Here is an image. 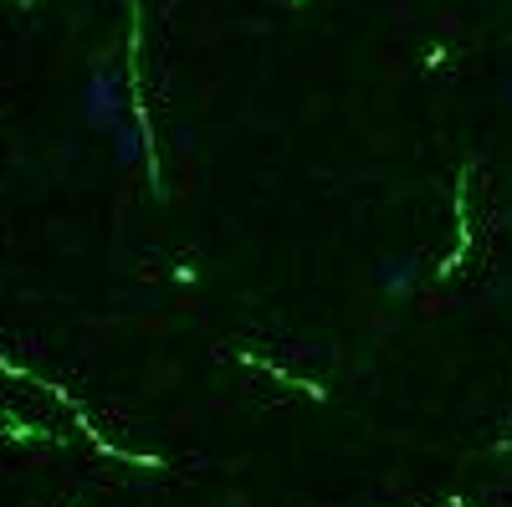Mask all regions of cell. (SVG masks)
Returning <instances> with one entry per match:
<instances>
[{
    "label": "cell",
    "mask_w": 512,
    "mask_h": 507,
    "mask_svg": "<svg viewBox=\"0 0 512 507\" xmlns=\"http://www.w3.org/2000/svg\"><path fill=\"white\" fill-rule=\"evenodd\" d=\"M113 144H118V164H123V169H134V164L144 159V134H139L134 118H123L118 129H113Z\"/></svg>",
    "instance_id": "cell-3"
},
{
    "label": "cell",
    "mask_w": 512,
    "mask_h": 507,
    "mask_svg": "<svg viewBox=\"0 0 512 507\" xmlns=\"http://www.w3.org/2000/svg\"><path fill=\"white\" fill-rule=\"evenodd\" d=\"M123 118H128V93H123V77H118L113 67H98L88 82H82V123H88V129L113 134Z\"/></svg>",
    "instance_id": "cell-1"
},
{
    "label": "cell",
    "mask_w": 512,
    "mask_h": 507,
    "mask_svg": "<svg viewBox=\"0 0 512 507\" xmlns=\"http://www.w3.org/2000/svg\"><path fill=\"white\" fill-rule=\"evenodd\" d=\"M379 287L390 292V298H405V292H415V262L410 257H390L379 267Z\"/></svg>",
    "instance_id": "cell-2"
},
{
    "label": "cell",
    "mask_w": 512,
    "mask_h": 507,
    "mask_svg": "<svg viewBox=\"0 0 512 507\" xmlns=\"http://www.w3.org/2000/svg\"><path fill=\"white\" fill-rule=\"evenodd\" d=\"M507 108H512V77H507Z\"/></svg>",
    "instance_id": "cell-4"
}]
</instances>
